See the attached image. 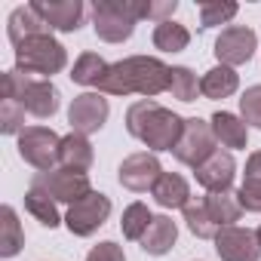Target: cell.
I'll return each mask as SVG.
<instances>
[{
  "label": "cell",
  "mask_w": 261,
  "mask_h": 261,
  "mask_svg": "<svg viewBox=\"0 0 261 261\" xmlns=\"http://www.w3.org/2000/svg\"><path fill=\"white\" fill-rule=\"evenodd\" d=\"M169 80H172V68L163 65L154 56H129L123 62H114L105 74V80L98 83V92L108 95H160L169 92Z\"/></svg>",
  "instance_id": "cell-1"
},
{
  "label": "cell",
  "mask_w": 261,
  "mask_h": 261,
  "mask_svg": "<svg viewBox=\"0 0 261 261\" xmlns=\"http://www.w3.org/2000/svg\"><path fill=\"white\" fill-rule=\"evenodd\" d=\"M126 129H129V136L139 139L151 154L154 151H175V145L185 133V120L178 114H172L169 108L157 105L154 98H142L136 105H129Z\"/></svg>",
  "instance_id": "cell-2"
},
{
  "label": "cell",
  "mask_w": 261,
  "mask_h": 261,
  "mask_svg": "<svg viewBox=\"0 0 261 261\" xmlns=\"http://www.w3.org/2000/svg\"><path fill=\"white\" fill-rule=\"evenodd\" d=\"M0 89H4V98H16L37 120H49L62 105V95H59L53 80L31 77V74H25L19 68H13V71H7L0 77Z\"/></svg>",
  "instance_id": "cell-3"
},
{
  "label": "cell",
  "mask_w": 261,
  "mask_h": 261,
  "mask_svg": "<svg viewBox=\"0 0 261 261\" xmlns=\"http://www.w3.org/2000/svg\"><path fill=\"white\" fill-rule=\"evenodd\" d=\"M65 65H68V53H65V46L49 31L37 34V37H31V40H25V43L16 46V68L25 71V74H31V77L49 80L53 74L65 71Z\"/></svg>",
  "instance_id": "cell-4"
},
{
  "label": "cell",
  "mask_w": 261,
  "mask_h": 261,
  "mask_svg": "<svg viewBox=\"0 0 261 261\" xmlns=\"http://www.w3.org/2000/svg\"><path fill=\"white\" fill-rule=\"evenodd\" d=\"M31 188H40L56 203H71V206L77 200H83L86 194H92L89 175L86 172H77V169H65V166H56L49 172H37L31 178Z\"/></svg>",
  "instance_id": "cell-5"
},
{
  "label": "cell",
  "mask_w": 261,
  "mask_h": 261,
  "mask_svg": "<svg viewBox=\"0 0 261 261\" xmlns=\"http://www.w3.org/2000/svg\"><path fill=\"white\" fill-rule=\"evenodd\" d=\"M218 142H215V133H212V123H206V120H200V117H188L185 120V133H181V139H178V145H175V160L178 163H185V166H203L218 148H215Z\"/></svg>",
  "instance_id": "cell-6"
},
{
  "label": "cell",
  "mask_w": 261,
  "mask_h": 261,
  "mask_svg": "<svg viewBox=\"0 0 261 261\" xmlns=\"http://www.w3.org/2000/svg\"><path fill=\"white\" fill-rule=\"evenodd\" d=\"M59 148H62V139L46 126H28L19 136V157L31 163L37 172H49L59 166Z\"/></svg>",
  "instance_id": "cell-7"
},
{
  "label": "cell",
  "mask_w": 261,
  "mask_h": 261,
  "mask_svg": "<svg viewBox=\"0 0 261 261\" xmlns=\"http://www.w3.org/2000/svg\"><path fill=\"white\" fill-rule=\"evenodd\" d=\"M111 215V200L98 191L86 194L83 200H77L74 206H68V215H65V224L74 237H92Z\"/></svg>",
  "instance_id": "cell-8"
},
{
  "label": "cell",
  "mask_w": 261,
  "mask_h": 261,
  "mask_svg": "<svg viewBox=\"0 0 261 261\" xmlns=\"http://www.w3.org/2000/svg\"><path fill=\"white\" fill-rule=\"evenodd\" d=\"M92 28L98 34V40L123 43V40L133 37L136 22L123 13L120 0H95V4H92Z\"/></svg>",
  "instance_id": "cell-9"
},
{
  "label": "cell",
  "mask_w": 261,
  "mask_h": 261,
  "mask_svg": "<svg viewBox=\"0 0 261 261\" xmlns=\"http://www.w3.org/2000/svg\"><path fill=\"white\" fill-rule=\"evenodd\" d=\"M108 114H111V108H108V98L101 92H83V95H77L71 101V108H68L71 133H77V136L98 133V129L108 123Z\"/></svg>",
  "instance_id": "cell-10"
},
{
  "label": "cell",
  "mask_w": 261,
  "mask_h": 261,
  "mask_svg": "<svg viewBox=\"0 0 261 261\" xmlns=\"http://www.w3.org/2000/svg\"><path fill=\"white\" fill-rule=\"evenodd\" d=\"M163 175V166L154 154L142 151V154H129L120 169H117V178L126 191H133V194H145V191H154V185L160 181Z\"/></svg>",
  "instance_id": "cell-11"
},
{
  "label": "cell",
  "mask_w": 261,
  "mask_h": 261,
  "mask_svg": "<svg viewBox=\"0 0 261 261\" xmlns=\"http://www.w3.org/2000/svg\"><path fill=\"white\" fill-rule=\"evenodd\" d=\"M255 46H258V37L252 28L246 25H230L218 34L215 40V56L221 65L227 68H237V65H246L252 56H255Z\"/></svg>",
  "instance_id": "cell-12"
},
{
  "label": "cell",
  "mask_w": 261,
  "mask_h": 261,
  "mask_svg": "<svg viewBox=\"0 0 261 261\" xmlns=\"http://www.w3.org/2000/svg\"><path fill=\"white\" fill-rule=\"evenodd\" d=\"M215 252L221 261H258L261 258V246L258 237L246 227H224L215 237Z\"/></svg>",
  "instance_id": "cell-13"
},
{
  "label": "cell",
  "mask_w": 261,
  "mask_h": 261,
  "mask_svg": "<svg viewBox=\"0 0 261 261\" xmlns=\"http://www.w3.org/2000/svg\"><path fill=\"white\" fill-rule=\"evenodd\" d=\"M34 13L49 25V31H77L83 25V4L80 0H34Z\"/></svg>",
  "instance_id": "cell-14"
},
{
  "label": "cell",
  "mask_w": 261,
  "mask_h": 261,
  "mask_svg": "<svg viewBox=\"0 0 261 261\" xmlns=\"http://www.w3.org/2000/svg\"><path fill=\"white\" fill-rule=\"evenodd\" d=\"M194 175H197V185L206 188V194H224V191H230V185H233L237 163H233L230 151H215L203 166L194 169Z\"/></svg>",
  "instance_id": "cell-15"
},
{
  "label": "cell",
  "mask_w": 261,
  "mask_h": 261,
  "mask_svg": "<svg viewBox=\"0 0 261 261\" xmlns=\"http://www.w3.org/2000/svg\"><path fill=\"white\" fill-rule=\"evenodd\" d=\"M209 123H212L215 142H218L221 148H227V151L246 148V142H249V126H246L243 117H237V114H230V111H218V114H212Z\"/></svg>",
  "instance_id": "cell-16"
},
{
  "label": "cell",
  "mask_w": 261,
  "mask_h": 261,
  "mask_svg": "<svg viewBox=\"0 0 261 261\" xmlns=\"http://www.w3.org/2000/svg\"><path fill=\"white\" fill-rule=\"evenodd\" d=\"M46 31H49V25L34 13V7H31V4H28V7H19V10H13V16H10V22H7V34H10L13 46H19V43L31 40V37H37V34H46Z\"/></svg>",
  "instance_id": "cell-17"
},
{
  "label": "cell",
  "mask_w": 261,
  "mask_h": 261,
  "mask_svg": "<svg viewBox=\"0 0 261 261\" xmlns=\"http://www.w3.org/2000/svg\"><path fill=\"white\" fill-rule=\"evenodd\" d=\"M151 194L163 209H185L191 203V188L178 172H163Z\"/></svg>",
  "instance_id": "cell-18"
},
{
  "label": "cell",
  "mask_w": 261,
  "mask_h": 261,
  "mask_svg": "<svg viewBox=\"0 0 261 261\" xmlns=\"http://www.w3.org/2000/svg\"><path fill=\"white\" fill-rule=\"evenodd\" d=\"M203 206H206V212H209V218H212V224L218 230L233 227V221H240V215H243V206H240L237 194H230V191H224V194H206Z\"/></svg>",
  "instance_id": "cell-19"
},
{
  "label": "cell",
  "mask_w": 261,
  "mask_h": 261,
  "mask_svg": "<svg viewBox=\"0 0 261 261\" xmlns=\"http://www.w3.org/2000/svg\"><path fill=\"white\" fill-rule=\"evenodd\" d=\"M92 145H89V139L86 136H77V133H71V136H65L62 139V148H59V166H65V169H77V172H86L89 166H92Z\"/></svg>",
  "instance_id": "cell-20"
},
{
  "label": "cell",
  "mask_w": 261,
  "mask_h": 261,
  "mask_svg": "<svg viewBox=\"0 0 261 261\" xmlns=\"http://www.w3.org/2000/svg\"><path fill=\"white\" fill-rule=\"evenodd\" d=\"M175 237H178V227L169 215H154L148 233L142 237V249L148 255H166L172 246H175Z\"/></svg>",
  "instance_id": "cell-21"
},
{
  "label": "cell",
  "mask_w": 261,
  "mask_h": 261,
  "mask_svg": "<svg viewBox=\"0 0 261 261\" xmlns=\"http://www.w3.org/2000/svg\"><path fill=\"white\" fill-rule=\"evenodd\" d=\"M237 86H240V77L227 65H215L212 71H206L200 77V92L206 98H230L237 92Z\"/></svg>",
  "instance_id": "cell-22"
},
{
  "label": "cell",
  "mask_w": 261,
  "mask_h": 261,
  "mask_svg": "<svg viewBox=\"0 0 261 261\" xmlns=\"http://www.w3.org/2000/svg\"><path fill=\"white\" fill-rule=\"evenodd\" d=\"M25 246V230L19 224V215L13 206L0 209V255L4 258H16Z\"/></svg>",
  "instance_id": "cell-23"
},
{
  "label": "cell",
  "mask_w": 261,
  "mask_h": 261,
  "mask_svg": "<svg viewBox=\"0 0 261 261\" xmlns=\"http://www.w3.org/2000/svg\"><path fill=\"white\" fill-rule=\"evenodd\" d=\"M108 68H111V65H108L98 53H83V56L74 62V68H71V80L80 83V86H98V83L105 80Z\"/></svg>",
  "instance_id": "cell-24"
},
{
  "label": "cell",
  "mask_w": 261,
  "mask_h": 261,
  "mask_svg": "<svg viewBox=\"0 0 261 261\" xmlns=\"http://www.w3.org/2000/svg\"><path fill=\"white\" fill-rule=\"evenodd\" d=\"M25 209H28L43 227H49V230L62 224L59 209H56V200H53L49 194H43L40 188H28V194H25Z\"/></svg>",
  "instance_id": "cell-25"
},
{
  "label": "cell",
  "mask_w": 261,
  "mask_h": 261,
  "mask_svg": "<svg viewBox=\"0 0 261 261\" xmlns=\"http://www.w3.org/2000/svg\"><path fill=\"white\" fill-rule=\"evenodd\" d=\"M188 43H191V31L185 25L172 22V19L160 22L154 28V46L163 49V53H181V49H188Z\"/></svg>",
  "instance_id": "cell-26"
},
{
  "label": "cell",
  "mask_w": 261,
  "mask_h": 261,
  "mask_svg": "<svg viewBox=\"0 0 261 261\" xmlns=\"http://www.w3.org/2000/svg\"><path fill=\"white\" fill-rule=\"evenodd\" d=\"M185 212V221H188V230L200 240H215L218 237V227L212 224L206 206H203V197H191V203L181 209Z\"/></svg>",
  "instance_id": "cell-27"
},
{
  "label": "cell",
  "mask_w": 261,
  "mask_h": 261,
  "mask_svg": "<svg viewBox=\"0 0 261 261\" xmlns=\"http://www.w3.org/2000/svg\"><path fill=\"white\" fill-rule=\"evenodd\" d=\"M151 221H154V215H151V209H148L145 203H133V206H126V209H123V221H120L123 237H126V240H139V243H142V237L148 233Z\"/></svg>",
  "instance_id": "cell-28"
},
{
  "label": "cell",
  "mask_w": 261,
  "mask_h": 261,
  "mask_svg": "<svg viewBox=\"0 0 261 261\" xmlns=\"http://www.w3.org/2000/svg\"><path fill=\"white\" fill-rule=\"evenodd\" d=\"M169 92H172V98H178V101H194L197 92H200V80H197V74H194L191 68H185V65L172 68Z\"/></svg>",
  "instance_id": "cell-29"
},
{
  "label": "cell",
  "mask_w": 261,
  "mask_h": 261,
  "mask_svg": "<svg viewBox=\"0 0 261 261\" xmlns=\"http://www.w3.org/2000/svg\"><path fill=\"white\" fill-rule=\"evenodd\" d=\"M25 126V108L16 101V98H4L0 101V133L7 136H22Z\"/></svg>",
  "instance_id": "cell-30"
},
{
  "label": "cell",
  "mask_w": 261,
  "mask_h": 261,
  "mask_svg": "<svg viewBox=\"0 0 261 261\" xmlns=\"http://www.w3.org/2000/svg\"><path fill=\"white\" fill-rule=\"evenodd\" d=\"M237 16V4H200V28L224 25Z\"/></svg>",
  "instance_id": "cell-31"
},
{
  "label": "cell",
  "mask_w": 261,
  "mask_h": 261,
  "mask_svg": "<svg viewBox=\"0 0 261 261\" xmlns=\"http://www.w3.org/2000/svg\"><path fill=\"white\" fill-rule=\"evenodd\" d=\"M240 114L246 120V126L261 129V86H249L240 98Z\"/></svg>",
  "instance_id": "cell-32"
},
{
  "label": "cell",
  "mask_w": 261,
  "mask_h": 261,
  "mask_svg": "<svg viewBox=\"0 0 261 261\" xmlns=\"http://www.w3.org/2000/svg\"><path fill=\"white\" fill-rule=\"evenodd\" d=\"M237 200L246 212H261V181L258 178H243V185L237 191Z\"/></svg>",
  "instance_id": "cell-33"
},
{
  "label": "cell",
  "mask_w": 261,
  "mask_h": 261,
  "mask_svg": "<svg viewBox=\"0 0 261 261\" xmlns=\"http://www.w3.org/2000/svg\"><path fill=\"white\" fill-rule=\"evenodd\" d=\"M86 261H126V255H123V246H117V243L105 240V243H98V246H92V249H89Z\"/></svg>",
  "instance_id": "cell-34"
},
{
  "label": "cell",
  "mask_w": 261,
  "mask_h": 261,
  "mask_svg": "<svg viewBox=\"0 0 261 261\" xmlns=\"http://www.w3.org/2000/svg\"><path fill=\"white\" fill-rule=\"evenodd\" d=\"M246 178H258V181H261V151H255V154L246 160Z\"/></svg>",
  "instance_id": "cell-35"
},
{
  "label": "cell",
  "mask_w": 261,
  "mask_h": 261,
  "mask_svg": "<svg viewBox=\"0 0 261 261\" xmlns=\"http://www.w3.org/2000/svg\"><path fill=\"white\" fill-rule=\"evenodd\" d=\"M255 237H258V246H261V227H258V230H255Z\"/></svg>",
  "instance_id": "cell-36"
}]
</instances>
